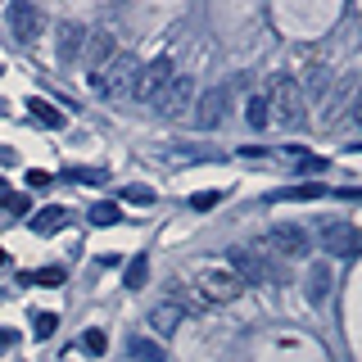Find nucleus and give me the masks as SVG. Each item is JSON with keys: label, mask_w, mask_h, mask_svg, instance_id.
Instances as JSON below:
<instances>
[{"label": "nucleus", "mask_w": 362, "mask_h": 362, "mask_svg": "<svg viewBox=\"0 0 362 362\" xmlns=\"http://www.w3.org/2000/svg\"><path fill=\"white\" fill-rule=\"evenodd\" d=\"M263 100H267V122H276V127L299 132L303 122H308V100H303V86L294 82V77L276 73Z\"/></svg>", "instance_id": "f257e3e1"}, {"label": "nucleus", "mask_w": 362, "mask_h": 362, "mask_svg": "<svg viewBox=\"0 0 362 362\" xmlns=\"http://www.w3.org/2000/svg\"><path fill=\"white\" fill-rule=\"evenodd\" d=\"M136 77H141V59H136V54H118L100 77H90V86H95V95H105L109 105H122V100H132Z\"/></svg>", "instance_id": "f03ea898"}, {"label": "nucleus", "mask_w": 362, "mask_h": 362, "mask_svg": "<svg viewBox=\"0 0 362 362\" xmlns=\"http://www.w3.org/2000/svg\"><path fill=\"white\" fill-rule=\"evenodd\" d=\"M195 290L204 294V303H231V299H240V281L231 276L226 267H218V263H204L199 272H195Z\"/></svg>", "instance_id": "7ed1b4c3"}, {"label": "nucleus", "mask_w": 362, "mask_h": 362, "mask_svg": "<svg viewBox=\"0 0 362 362\" xmlns=\"http://www.w3.org/2000/svg\"><path fill=\"white\" fill-rule=\"evenodd\" d=\"M226 272H231V276L240 281L245 290H249V286H267V281H276V272L263 263V254H254V249H240V245L226 249Z\"/></svg>", "instance_id": "20e7f679"}, {"label": "nucleus", "mask_w": 362, "mask_h": 362, "mask_svg": "<svg viewBox=\"0 0 362 362\" xmlns=\"http://www.w3.org/2000/svg\"><path fill=\"white\" fill-rule=\"evenodd\" d=\"M173 77H177V64L168 59V54H163V59H154V64H145V68H141V77H136L132 100H141V105H158Z\"/></svg>", "instance_id": "39448f33"}, {"label": "nucleus", "mask_w": 362, "mask_h": 362, "mask_svg": "<svg viewBox=\"0 0 362 362\" xmlns=\"http://www.w3.org/2000/svg\"><path fill=\"white\" fill-rule=\"evenodd\" d=\"M258 249H272V254H281V258H299V254H308V235H303V226L276 222L263 240H258Z\"/></svg>", "instance_id": "423d86ee"}, {"label": "nucleus", "mask_w": 362, "mask_h": 362, "mask_svg": "<svg viewBox=\"0 0 362 362\" xmlns=\"http://www.w3.org/2000/svg\"><path fill=\"white\" fill-rule=\"evenodd\" d=\"M163 118H181V113H190L195 109V82H190L186 73H177L173 82H168V90H163V100L154 105Z\"/></svg>", "instance_id": "0eeeda50"}, {"label": "nucleus", "mask_w": 362, "mask_h": 362, "mask_svg": "<svg viewBox=\"0 0 362 362\" xmlns=\"http://www.w3.org/2000/svg\"><path fill=\"white\" fill-rule=\"evenodd\" d=\"M322 245H326V254H335V258H358L362 231L354 222H331V226H322Z\"/></svg>", "instance_id": "6e6552de"}, {"label": "nucleus", "mask_w": 362, "mask_h": 362, "mask_svg": "<svg viewBox=\"0 0 362 362\" xmlns=\"http://www.w3.org/2000/svg\"><path fill=\"white\" fill-rule=\"evenodd\" d=\"M5 18H9V28H14V37L23 45L37 41V32H41V9L37 5H28V0H9V5H5Z\"/></svg>", "instance_id": "1a4fd4ad"}, {"label": "nucleus", "mask_w": 362, "mask_h": 362, "mask_svg": "<svg viewBox=\"0 0 362 362\" xmlns=\"http://www.w3.org/2000/svg\"><path fill=\"white\" fill-rule=\"evenodd\" d=\"M113 59H118V37H113L109 28L90 32V37H86V68H90V77H100Z\"/></svg>", "instance_id": "9d476101"}, {"label": "nucleus", "mask_w": 362, "mask_h": 362, "mask_svg": "<svg viewBox=\"0 0 362 362\" xmlns=\"http://www.w3.org/2000/svg\"><path fill=\"white\" fill-rule=\"evenodd\" d=\"M222 113H226V90L213 86V90H204V95L195 100V113H190V122H195L199 132H213V127L222 122Z\"/></svg>", "instance_id": "9b49d317"}, {"label": "nucleus", "mask_w": 362, "mask_h": 362, "mask_svg": "<svg viewBox=\"0 0 362 362\" xmlns=\"http://www.w3.org/2000/svg\"><path fill=\"white\" fill-rule=\"evenodd\" d=\"M181 322H186V313L177 308V303H154L150 308V317H145V326H150V339H158V344H163V339H173L177 331H181Z\"/></svg>", "instance_id": "f8f14e48"}, {"label": "nucleus", "mask_w": 362, "mask_h": 362, "mask_svg": "<svg viewBox=\"0 0 362 362\" xmlns=\"http://www.w3.org/2000/svg\"><path fill=\"white\" fill-rule=\"evenodd\" d=\"M127 362H168V349L150 335H132L127 339Z\"/></svg>", "instance_id": "ddd939ff"}, {"label": "nucleus", "mask_w": 362, "mask_h": 362, "mask_svg": "<svg viewBox=\"0 0 362 362\" xmlns=\"http://www.w3.org/2000/svg\"><path fill=\"white\" fill-rule=\"evenodd\" d=\"M326 195V181H303V186H286L272 195V204H308V199H322Z\"/></svg>", "instance_id": "4468645a"}, {"label": "nucleus", "mask_w": 362, "mask_h": 362, "mask_svg": "<svg viewBox=\"0 0 362 362\" xmlns=\"http://www.w3.org/2000/svg\"><path fill=\"white\" fill-rule=\"evenodd\" d=\"M28 226H32V235H54V231H64V226H68V209L50 204V209H41Z\"/></svg>", "instance_id": "2eb2a0df"}, {"label": "nucleus", "mask_w": 362, "mask_h": 362, "mask_svg": "<svg viewBox=\"0 0 362 362\" xmlns=\"http://www.w3.org/2000/svg\"><path fill=\"white\" fill-rule=\"evenodd\" d=\"M59 59L68 64V59H77V54H82V41H86V32L82 28H77V23H64V28H59Z\"/></svg>", "instance_id": "dca6fc26"}, {"label": "nucleus", "mask_w": 362, "mask_h": 362, "mask_svg": "<svg viewBox=\"0 0 362 362\" xmlns=\"http://www.w3.org/2000/svg\"><path fill=\"white\" fill-rule=\"evenodd\" d=\"M326 290H331V267H326V263H313V267H308V299L322 303Z\"/></svg>", "instance_id": "f3484780"}, {"label": "nucleus", "mask_w": 362, "mask_h": 362, "mask_svg": "<svg viewBox=\"0 0 362 362\" xmlns=\"http://www.w3.org/2000/svg\"><path fill=\"white\" fill-rule=\"evenodd\" d=\"M28 109H32V118H37V122H41V127H50V132H59V127H64V122H68V118H64V113H59V109H54V105H45V100H32V105H28Z\"/></svg>", "instance_id": "a211bd4d"}, {"label": "nucleus", "mask_w": 362, "mask_h": 362, "mask_svg": "<svg viewBox=\"0 0 362 362\" xmlns=\"http://www.w3.org/2000/svg\"><path fill=\"white\" fill-rule=\"evenodd\" d=\"M245 122H249L254 132L267 127V100H263V95H249V100H245Z\"/></svg>", "instance_id": "6ab92c4d"}, {"label": "nucleus", "mask_w": 362, "mask_h": 362, "mask_svg": "<svg viewBox=\"0 0 362 362\" xmlns=\"http://www.w3.org/2000/svg\"><path fill=\"white\" fill-rule=\"evenodd\" d=\"M90 222H95V226H113V222H122V209L113 199H100V204H90Z\"/></svg>", "instance_id": "aec40b11"}, {"label": "nucleus", "mask_w": 362, "mask_h": 362, "mask_svg": "<svg viewBox=\"0 0 362 362\" xmlns=\"http://www.w3.org/2000/svg\"><path fill=\"white\" fill-rule=\"evenodd\" d=\"M122 281H127V290H141L145 281H150V263H145V254H136L127 263V276H122Z\"/></svg>", "instance_id": "412c9836"}, {"label": "nucleus", "mask_w": 362, "mask_h": 362, "mask_svg": "<svg viewBox=\"0 0 362 362\" xmlns=\"http://www.w3.org/2000/svg\"><path fill=\"white\" fill-rule=\"evenodd\" d=\"M82 349H86L90 358H105V349H109V335L100 331V326H90V331L82 335Z\"/></svg>", "instance_id": "4be33fe9"}, {"label": "nucleus", "mask_w": 362, "mask_h": 362, "mask_svg": "<svg viewBox=\"0 0 362 362\" xmlns=\"http://www.w3.org/2000/svg\"><path fill=\"white\" fill-rule=\"evenodd\" d=\"M54 326H59V317H54V313H32V331H37V339H50Z\"/></svg>", "instance_id": "5701e85b"}, {"label": "nucleus", "mask_w": 362, "mask_h": 362, "mask_svg": "<svg viewBox=\"0 0 362 362\" xmlns=\"http://www.w3.org/2000/svg\"><path fill=\"white\" fill-rule=\"evenodd\" d=\"M122 199H127V204H145V209H150V204H154V190L150 186H127V190H122Z\"/></svg>", "instance_id": "b1692460"}, {"label": "nucleus", "mask_w": 362, "mask_h": 362, "mask_svg": "<svg viewBox=\"0 0 362 362\" xmlns=\"http://www.w3.org/2000/svg\"><path fill=\"white\" fill-rule=\"evenodd\" d=\"M32 281L37 286H64V267H41V272H32Z\"/></svg>", "instance_id": "393cba45"}, {"label": "nucleus", "mask_w": 362, "mask_h": 362, "mask_svg": "<svg viewBox=\"0 0 362 362\" xmlns=\"http://www.w3.org/2000/svg\"><path fill=\"white\" fill-rule=\"evenodd\" d=\"M218 190H199V195H190V209H199V213H209V209H218Z\"/></svg>", "instance_id": "a878e982"}, {"label": "nucleus", "mask_w": 362, "mask_h": 362, "mask_svg": "<svg viewBox=\"0 0 362 362\" xmlns=\"http://www.w3.org/2000/svg\"><path fill=\"white\" fill-rule=\"evenodd\" d=\"M308 86H313L317 100H326V90H331V73H326V68H313V82Z\"/></svg>", "instance_id": "bb28decb"}, {"label": "nucleus", "mask_w": 362, "mask_h": 362, "mask_svg": "<svg viewBox=\"0 0 362 362\" xmlns=\"http://www.w3.org/2000/svg\"><path fill=\"white\" fill-rule=\"evenodd\" d=\"M349 90H354V82H344V86L335 90V100L326 105V118H335V109H344V105H349Z\"/></svg>", "instance_id": "cd10ccee"}, {"label": "nucleus", "mask_w": 362, "mask_h": 362, "mask_svg": "<svg viewBox=\"0 0 362 362\" xmlns=\"http://www.w3.org/2000/svg\"><path fill=\"white\" fill-rule=\"evenodd\" d=\"M28 186L32 190H45V186H54V177L45 173V168H32V173H28Z\"/></svg>", "instance_id": "c85d7f7f"}, {"label": "nucleus", "mask_w": 362, "mask_h": 362, "mask_svg": "<svg viewBox=\"0 0 362 362\" xmlns=\"http://www.w3.org/2000/svg\"><path fill=\"white\" fill-rule=\"evenodd\" d=\"M5 209H9V213H28V209H32V199H28V195H9Z\"/></svg>", "instance_id": "c756f323"}, {"label": "nucleus", "mask_w": 362, "mask_h": 362, "mask_svg": "<svg viewBox=\"0 0 362 362\" xmlns=\"http://www.w3.org/2000/svg\"><path fill=\"white\" fill-rule=\"evenodd\" d=\"M299 168H303V173H322L326 163H322V158H299Z\"/></svg>", "instance_id": "7c9ffc66"}, {"label": "nucleus", "mask_w": 362, "mask_h": 362, "mask_svg": "<svg viewBox=\"0 0 362 362\" xmlns=\"http://www.w3.org/2000/svg\"><path fill=\"white\" fill-rule=\"evenodd\" d=\"M14 344H18L14 331H0V354H5V349H14Z\"/></svg>", "instance_id": "2f4dec72"}, {"label": "nucleus", "mask_w": 362, "mask_h": 362, "mask_svg": "<svg viewBox=\"0 0 362 362\" xmlns=\"http://www.w3.org/2000/svg\"><path fill=\"white\" fill-rule=\"evenodd\" d=\"M9 195H14V190H9L5 181H0V204H9Z\"/></svg>", "instance_id": "473e14b6"}, {"label": "nucleus", "mask_w": 362, "mask_h": 362, "mask_svg": "<svg viewBox=\"0 0 362 362\" xmlns=\"http://www.w3.org/2000/svg\"><path fill=\"white\" fill-rule=\"evenodd\" d=\"M0 272H9V249H0Z\"/></svg>", "instance_id": "72a5a7b5"}]
</instances>
